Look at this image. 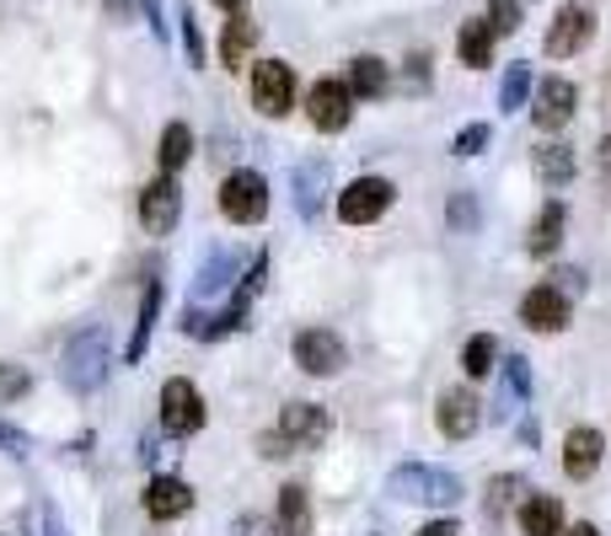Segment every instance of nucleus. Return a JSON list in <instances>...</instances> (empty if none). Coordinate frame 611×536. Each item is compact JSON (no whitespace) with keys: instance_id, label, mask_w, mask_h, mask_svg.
Here are the masks:
<instances>
[{"instance_id":"obj_1","label":"nucleus","mask_w":611,"mask_h":536,"mask_svg":"<svg viewBox=\"0 0 611 536\" xmlns=\"http://www.w3.org/2000/svg\"><path fill=\"white\" fill-rule=\"evenodd\" d=\"M108 365H113V354H108V332L81 328L70 343H65V354H59V381L86 397V392H97V386L108 381Z\"/></svg>"},{"instance_id":"obj_2","label":"nucleus","mask_w":611,"mask_h":536,"mask_svg":"<svg viewBox=\"0 0 611 536\" xmlns=\"http://www.w3.org/2000/svg\"><path fill=\"white\" fill-rule=\"evenodd\" d=\"M386 494L403 499V504H429V510H446L461 499V478H450L446 467H424V461H407L386 478Z\"/></svg>"},{"instance_id":"obj_3","label":"nucleus","mask_w":611,"mask_h":536,"mask_svg":"<svg viewBox=\"0 0 611 536\" xmlns=\"http://www.w3.org/2000/svg\"><path fill=\"white\" fill-rule=\"evenodd\" d=\"M220 215L237 220V226H258L269 215V183H263V172H252V166L231 172L220 183Z\"/></svg>"},{"instance_id":"obj_4","label":"nucleus","mask_w":611,"mask_h":536,"mask_svg":"<svg viewBox=\"0 0 611 536\" xmlns=\"http://www.w3.org/2000/svg\"><path fill=\"white\" fill-rule=\"evenodd\" d=\"M252 108L263 119H285L295 108V65L285 59H258L252 65Z\"/></svg>"},{"instance_id":"obj_5","label":"nucleus","mask_w":611,"mask_h":536,"mask_svg":"<svg viewBox=\"0 0 611 536\" xmlns=\"http://www.w3.org/2000/svg\"><path fill=\"white\" fill-rule=\"evenodd\" d=\"M397 199V188L386 183V177H354L343 194H338V220L343 226H370V220H381L386 209Z\"/></svg>"},{"instance_id":"obj_6","label":"nucleus","mask_w":611,"mask_h":536,"mask_svg":"<svg viewBox=\"0 0 611 536\" xmlns=\"http://www.w3.org/2000/svg\"><path fill=\"white\" fill-rule=\"evenodd\" d=\"M162 429L166 435H199L204 429V397H199V386L188 381V375H172L162 386Z\"/></svg>"},{"instance_id":"obj_7","label":"nucleus","mask_w":611,"mask_h":536,"mask_svg":"<svg viewBox=\"0 0 611 536\" xmlns=\"http://www.w3.org/2000/svg\"><path fill=\"white\" fill-rule=\"evenodd\" d=\"M177 220H183V188H177V177L162 172V177H151L145 194H140V226H145L151 237H172Z\"/></svg>"},{"instance_id":"obj_8","label":"nucleus","mask_w":611,"mask_h":536,"mask_svg":"<svg viewBox=\"0 0 611 536\" xmlns=\"http://www.w3.org/2000/svg\"><path fill=\"white\" fill-rule=\"evenodd\" d=\"M306 119H312V129H323V134H338V129H349V119H354V91H349V81H317L312 91H306Z\"/></svg>"},{"instance_id":"obj_9","label":"nucleus","mask_w":611,"mask_h":536,"mask_svg":"<svg viewBox=\"0 0 611 536\" xmlns=\"http://www.w3.org/2000/svg\"><path fill=\"white\" fill-rule=\"evenodd\" d=\"M280 435L290 440V451H317L332 435V413L317 403H285L280 408Z\"/></svg>"},{"instance_id":"obj_10","label":"nucleus","mask_w":611,"mask_h":536,"mask_svg":"<svg viewBox=\"0 0 611 536\" xmlns=\"http://www.w3.org/2000/svg\"><path fill=\"white\" fill-rule=\"evenodd\" d=\"M343 338L327 328H301L295 332V365L306 375H338L343 371Z\"/></svg>"},{"instance_id":"obj_11","label":"nucleus","mask_w":611,"mask_h":536,"mask_svg":"<svg viewBox=\"0 0 611 536\" xmlns=\"http://www.w3.org/2000/svg\"><path fill=\"white\" fill-rule=\"evenodd\" d=\"M478 424H483V403H478L467 386L440 392V403H435V429H440L446 440H472Z\"/></svg>"},{"instance_id":"obj_12","label":"nucleus","mask_w":611,"mask_h":536,"mask_svg":"<svg viewBox=\"0 0 611 536\" xmlns=\"http://www.w3.org/2000/svg\"><path fill=\"white\" fill-rule=\"evenodd\" d=\"M521 322H526L531 332H564L574 322V306L569 295L558 285H536L526 289V300H521Z\"/></svg>"},{"instance_id":"obj_13","label":"nucleus","mask_w":611,"mask_h":536,"mask_svg":"<svg viewBox=\"0 0 611 536\" xmlns=\"http://www.w3.org/2000/svg\"><path fill=\"white\" fill-rule=\"evenodd\" d=\"M590 39H596V11H590V6H564V11L553 17L542 48H547L553 59H569V54H579Z\"/></svg>"},{"instance_id":"obj_14","label":"nucleus","mask_w":611,"mask_h":536,"mask_svg":"<svg viewBox=\"0 0 611 536\" xmlns=\"http://www.w3.org/2000/svg\"><path fill=\"white\" fill-rule=\"evenodd\" d=\"M601 451H607V435H601V429H590V424L569 429V440H564V472H569L574 483L596 478V467H601Z\"/></svg>"},{"instance_id":"obj_15","label":"nucleus","mask_w":611,"mask_h":536,"mask_svg":"<svg viewBox=\"0 0 611 536\" xmlns=\"http://www.w3.org/2000/svg\"><path fill=\"white\" fill-rule=\"evenodd\" d=\"M574 102H579V91H574V81H564V76H547V81L536 86V129H564L574 119Z\"/></svg>"},{"instance_id":"obj_16","label":"nucleus","mask_w":611,"mask_h":536,"mask_svg":"<svg viewBox=\"0 0 611 536\" xmlns=\"http://www.w3.org/2000/svg\"><path fill=\"white\" fill-rule=\"evenodd\" d=\"M194 510V489L183 478H151L145 483V515L151 521H183Z\"/></svg>"},{"instance_id":"obj_17","label":"nucleus","mask_w":611,"mask_h":536,"mask_svg":"<svg viewBox=\"0 0 611 536\" xmlns=\"http://www.w3.org/2000/svg\"><path fill=\"white\" fill-rule=\"evenodd\" d=\"M521 536H564V504L553 494H531L521 504Z\"/></svg>"},{"instance_id":"obj_18","label":"nucleus","mask_w":611,"mask_h":536,"mask_svg":"<svg viewBox=\"0 0 611 536\" xmlns=\"http://www.w3.org/2000/svg\"><path fill=\"white\" fill-rule=\"evenodd\" d=\"M558 242H564V205H558V199H547V205H542V215L531 220L526 252H531V258H553V252H558Z\"/></svg>"},{"instance_id":"obj_19","label":"nucleus","mask_w":611,"mask_h":536,"mask_svg":"<svg viewBox=\"0 0 611 536\" xmlns=\"http://www.w3.org/2000/svg\"><path fill=\"white\" fill-rule=\"evenodd\" d=\"M323 194H327V162H301L295 166V209H301V220H317Z\"/></svg>"},{"instance_id":"obj_20","label":"nucleus","mask_w":611,"mask_h":536,"mask_svg":"<svg viewBox=\"0 0 611 536\" xmlns=\"http://www.w3.org/2000/svg\"><path fill=\"white\" fill-rule=\"evenodd\" d=\"M456 48H461V65L483 70V65L493 59V28H489V17H472V22H461V33H456Z\"/></svg>"},{"instance_id":"obj_21","label":"nucleus","mask_w":611,"mask_h":536,"mask_svg":"<svg viewBox=\"0 0 611 536\" xmlns=\"http://www.w3.org/2000/svg\"><path fill=\"white\" fill-rule=\"evenodd\" d=\"M280 532L285 536L312 532V494H306L301 483H285V489H280Z\"/></svg>"},{"instance_id":"obj_22","label":"nucleus","mask_w":611,"mask_h":536,"mask_svg":"<svg viewBox=\"0 0 611 536\" xmlns=\"http://www.w3.org/2000/svg\"><path fill=\"white\" fill-rule=\"evenodd\" d=\"M156 317H162V280L145 289V300H140V322H134V338H129V349H123V360H129V365H140V360H145V343H151Z\"/></svg>"},{"instance_id":"obj_23","label":"nucleus","mask_w":611,"mask_h":536,"mask_svg":"<svg viewBox=\"0 0 611 536\" xmlns=\"http://www.w3.org/2000/svg\"><path fill=\"white\" fill-rule=\"evenodd\" d=\"M231 274H237V252H209V263H204L199 280H194V306H199V300H215L220 289L231 285Z\"/></svg>"},{"instance_id":"obj_24","label":"nucleus","mask_w":611,"mask_h":536,"mask_svg":"<svg viewBox=\"0 0 611 536\" xmlns=\"http://www.w3.org/2000/svg\"><path fill=\"white\" fill-rule=\"evenodd\" d=\"M574 172H579V156H574V145H542V151H536V177H542V183L564 188Z\"/></svg>"},{"instance_id":"obj_25","label":"nucleus","mask_w":611,"mask_h":536,"mask_svg":"<svg viewBox=\"0 0 611 536\" xmlns=\"http://www.w3.org/2000/svg\"><path fill=\"white\" fill-rule=\"evenodd\" d=\"M531 91H536V81H531V65H526V59H515V65L504 70V81H499V113H521Z\"/></svg>"},{"instance_id":"obj_26","label":"nucleus","mask_w":611,"mask_h":536,"mask_svg":"<svg viewBox=\"0 0 611 536\" xmlns=\"http://www.w3.org/2000/svg\"><path fill=\"white\" fill-rule=\"evenodd\" d=\"M386 81H392V76H386V59H375V54H360V59L349 65V91H354V97H381Z\"/></svg>"},{"instance_id":"obj_27","label":"nucleus","mask_w":611,"mask_h":536,"mask_svg":"<svg viewBox=\"0 0 611 536\" xmlns=\"http://www.w3.org/2000/svg\"><path fill=\"white\" fill-rule=\"evenodd\" d=\"M493 365H499V338H493V332H472V338H467V354H461V371L472 375V381H483Z\"/></svg>"},{"instance_id":"obj_28","label":"nucleus","mask_w":611,"mask_h":536,"mask_svg":"<svg viewBox=\"0 0 611 536\" xmlns=\"http://www.w3.org/2000/svg\"><path fill=\"white\" fill-rule=\"evenodd\" d=\"M252 43H258V28L237 17V22H226V39H220V59L231 65V70H242V59L252 54Z\"/></svg>"},{"instance_id":"obj_29","label":"nucleus","mask_w":611,"mask_h":536,"mask_svg":"<svg viewBox=\"0 0 611 536\" xmlns=\"http://www.w3.org/2000/svg\"><path fill=\"white\" fill-rule=\"evenodd\" d=\"M188 156H194V134H188V124H166L162 129V172L172 177L177 166H188Z\"/></svg>"},{"instance_id":"obj_30","label":"nucleus","mask_w":611,"mask_h":536,"mask_svg":"<svg viewBox=\"0 0 611 536\" xmlns=\"http://www.w3.org/2000/svg\"><path fill=\"white\" fill-rule=\"evenodd\" d=\"M446 220H450V231H456V237H472V231H478V220H483V215H478V194H467V188H461V194H450Z\"/></svg>"},{"instance_id":"obj_31","label":"nucleus","mask_w":611,"mask_h":536,"mask_svg":"<svg viewBox=\"0 0 611 536\" xmlns=\"http://www.w3.org/2000/svg\"><path fill=\"white\" fill-rule=\"evenodd\" d=\"M489 28H493V39L521 33V0H489Z\"/></svg>"},{"instance_id":"obj_32","label":"nucleus","mask_w":611,"mask_h":536,"mask_svg":"<svg viewBox=\"0 0 611 536\" xmlns=\"http://www.w3.org/2000/svg\"><path fill=\"white\" fill-rule=\"evenodd\" d=\"M28 392H33V375L22 371V365H6V360H0V408L17 403V397H28Z\"/></svg>"},{"instance_id":"obj_33","label":"nucleus","mask_w":611,"mask_h":536,"mask_svg":"<svg viewBox=\"0 0 611 536\" xmlns=\"http://www.w3.org/2000/svg\"><path fill=\"white\" fill-rule=\"evenodd\" d=\"M504 381H510V397L526 403L531 397V360L526 354H510V360H504Z\"/></svg>"},{"instance_id":"obj_34","label":"nucleus","mask_w":611,"mask_h":536,"mask_svg":"<svg viewBox=\"0 0 611 536\" xmlns=\"http://www.w3.org/2000/svg\"><path fill=\"white\" fill-rule=\"evenodd\" d=\"M183 48H188V65H204V39H199V17H194V6H183Z\"/></svg>"},{"instance_id":"obj_35","label":"nucleus","mask_w":611,"mask_h":536,"mask_svg":"<svg viewBox=\"0 0 611 536\" xmlns=\"http://www.w3.org/2000/svg\"><path fill=\"white\" fill-rule=\"evenodd\" d=\"M483 145H489V124H467L456 140H450V151H456V156H478Z\"/></svg>"},{"instance_id":"obj_36","label":"nucleus","mask_w":611,"mask_h":536,"mask_svg":"<svg viewBox=\"0 0 611 536\" xmlns=\"http://www.w3.org/2000/svg\"><path fill=\"white\" fill-rule=\"evenodd\" d=\"M521 489H526L521 478H493V483H489V510L499 515V510L510 504V494H521Z\"/></svg>"},{"instance_id":"obj_37","label":"nucleus","mask_w":611,"mask_h":536,"mask_svg":"<svg viewBox=\"0 0 611 536\" xmlns=\"http://www.w3.org/2000/svg\"><path fill=\"white\" fill-rule=\"evenodd\" d=\"M407 81L418 86V91L429 86V54H424V48H418V54H407Z\"/></svg>"},{"instance_id":"obj_38","label":"nucleus","mask_w":611,"mask_h":536,"mask_svg":"<svg viewBox=\"0 0 611 536\" xmlns=\"http://www.w3.org/2000/svg\"><path fill=\"white\" fill-rule=\"evenodd\" d=\"M413 536H461V532H456V521H429V526H418Z\"/></svg>"},{"instance_id":"obj_39","label":"nucleus","mask_w":611,"mask_h":536,"mask_svg":"<svg viewBox=\"0 0 611 536\" xmlns=\"http://www.w3.org/2000/svg\"><path fill=\"white\" fill-rule=\"evenodd\" d=\"M0 446H11V456H28V440L17 429H6V424H0Z\"/></svg>"},{"instance_id":"obj_40","label":"nucleus","mask_w":611,"mask_h":536,"mask_svg":"<svg viewBox=\"0 0 611 536\" xmlns=\"http://www.w3.org/2000/svg\"><path fill=\"white\" fill-rule=\"evenodd\" d=\"M558 289H585V269H558Z\"/></svg>"},{"instance_id":"obj_41","label":"nucleus","mask_w":611,"mask_h":536,"mask_svg":"<svg viewBox=\"0 0 611 536\" xmlns=\"http://www.w3.org/2000/svg\"><path fill=\"white\" fill-rule=\"evenodd\" d=\"M43 536H65V521H59L54 510H48V521H43Z\"/></svg>"},{"instance_id":"obj_42","label":"nucleus","mask_w":611,"mask_h":536,"mask_svg":"<svg viewBox=\"0 0 611 536\" xmlns=\"http://www.w3.org/2000/svg\"><path fill=\"white\" fill-rule=\"evenodd\" d=\"M596 162H601V172H607V177H611V134H607V140H601V156H596Z\"/></svg>"},{"instance_id":"obj_43","label":"nucleus","mask_w":611,"mask_h":536,"mask_svg":"<svg viewBox=\"0 0 611 536\" xmlns=\"http://www.w3.org/2000/svg\"><path fill=\"white\" fill-rule=\"evenodd\" d=\"M564 536H601V532H596V526H585V521H579V526H574V532H564Z\"/></svg>"},{"instance_id":"obj_44","label":"nucleus","mask_w":611,"mask_h":536,"mask_svg":"<svg viewBox=\"0 0 611 536\" xmlns=\"http://www.w3.org/2000/svg\"><path fill=\"white\" fill-rule=\"evenodd\" d=\"M215 6H226V11H242L247 0H215Z\"/></svg>"}]
</instances>
